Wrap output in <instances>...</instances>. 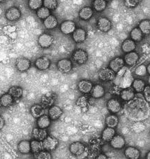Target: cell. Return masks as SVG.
<instances>
[{
	"label": "cell",
	"mask_w": 150,
	"mask_h": 159,
	"mask_svg": "<svg viewBox=\"0 0 150 159\" xmlns=\"http://www.w3.org/2000/svg\"><path fill=\"white\" fill-rule=\"evenodd\" d=\"M4 124H5V122H4L3 117L0 116V129H2V128H4Z\"/></svg>",
	"instance_id": "49"
},
{
	"label": "cell",
	"mask_w": 150,
	"mask_h": 159,
	"mask_svg": "<svg viewBox=\"0 0 150 159\" xmlns=\"http://www.w3.org/2000/svg\"><path fill=\"white\" fill-rule=\"evenodd\" d=\"M139 28L140 29L142 33L144 35H149L150 34V20H143L139 24Z\"/></svg>",
	"instance_id": "36"
},
{
	"label": "cell",
	"mask_w": 150,
	"mask_h": 159,
	"mask_svg": "<svg viewBox=\"0 0 150 159\" xmlns=\"http://www.w3.org/2000/svg\"><path fill=\"white\" fill-rule=\"evenodd\" d=\"M35 157L38 159H50L51 158V155L49 152L41 151L38 153H36Z\"/></svg>",
	"instance_id": "44"
},
{
	"label": "cell",
	"mask_w": 150,
	"mask_h": 159,
	"mask_svg": "<svg viewBox=\"0 0 150 159\" xmlns=\"http://www.w3.org/2000/svg\"><path fill=\"white\" fill-rule=\"evenodd\" d=\"M93 14V11L91 7H86L82 8L79 13V16L81 19L84 20H88L92 17Z\"/></svg>",
	"instance_id": "18"
},
{
	"label": "cell",
	"mask_w": 150,
	"mask_h": 159,
	"mask_svg": "<svg viewBox=\"0 0 150 159\" xmlns=\"http://www.w3.org/2000/svg\"><path fill=\"white\" fill-rule=\"evenodd\" d=\"M51 124V120H50V117L46 115L41 116L39 117L37 120V125L39 128L46 129L48 128Z\"/></svg>",
	"instance_id": "31"
},
{
	"label": "cell",
	"mask_w": 150,
	"mask_h": 159,
	"mask_svg": "<svg viewBox=\"0 0 150 159\" xmlns=\"http://www.w3.org/2000/svg\"><path fill=\"white\" fill-rule=\"evenodd\" d=\"M132 84L133 89H135L137 92H138V93L143 92L144 87H145V83H144V82L138 79L133 80Z\"/></svg>",
	"instance_id": "38"
},
{
	"label": "cell",
	"mask_w": 150,
	"mask_h": 159,
	"mask_svg": "<svg viewBox=\"0 0 150 159\" xmlns=\"http://www.w3.org/2000/svg\"><path fill=\"white\" fill-rule=\"evenodd\" d=\"M49 114L50 118L52 119V120H57L62 116V111L61 108L57 107V106H54V107L50 108Z\"/></svg>",
	"instance_id": "23"
},
{
	"label": "cell",
	"mask_w": 150,
	"mask_h": 159,
	"mask_svg": "<svg viewBox=\"0 0 150 159\" xmlns=\"http://www.w3.org/2000/svg\"><path fill=\"white\" fill-rule=\"evenodd\" d=\"M147 67L144 65L139 66L135 70V73L138 76H144L147 74Z\"/></svg>",
	"instance_id": "43"
},
{
	"label": "cell",
	"mask_w": 150,
	"mask_h": 159,
	"mask_svg": "<svg viewBox=\"0 0 150 159\" xmlns=\"http://www.w3.org/2000/svg\"><path fill=\"white\" fill-rule=\"evenodd\" d=\"M76 30V25L72 20H65L60 25V30L63 34L69 35Z\"/></svg>",
	"instance_id": "7"
},
{
	"label": "cell",
	"mask_w": 150,
	"mask_h": 159,
	"mask_svg": "<svg viewBox=\"0 0 150 159\" xmlns=\"http://www.w3.org/2000/svg\"><path fill=\"white\" fill-rule=\"evenodd\" d=\"M121 76V83L119 87L123 89L129 88L131 86V84H133V78L132 75H131V72L128 70H126V72L123 74V75Z\"/></svg>",
	"instance_id": "3"
},
{
	"label": "cell",
	"mask_w": 150,
	"mask_h": 159,
	"mask_svg": "<svg viewBox=\"0 0 150 159\" xmlns=\"http://www.w3.org/2000/svg\"><path fill=\"white\" fill-rule=\"evenodd\" d=\"M3 1H4V0H0V3H2V2Z\"/></svg>",
	"instance_id": "53"
},
{
	"label": "cell",
	"mask_w": 150,
	"mask_h": 159,
	"mask_svg": "<svg viewBox=\"0 0 150 159\" xmlns=\"http://www.w3.org/2000/svg\"><path fill=\"white\" fill-rule=\"evenodd\" d=\"M147 159H150V152H149L148 153H147Z\"/></svg>",
	"instance_id": "52"
},
{
	"label": "cell",
	"mask_w": 150,
	"mask_h": 159,
	"mask_svg": "<svg viewBox=\"0 0 150 159\" xmlns=\"http://www.w3.org/2000/svg\"><path fill=\"white\" fill-rule=\"evenodd\" d=\"M43 5V0H29L28 6L32 10H38Z\"/></svg>",
	"instance_id": "41"
},
{
	"label": "cell",
	"mask_w": 150,
	"mask_h": 159,
	"mask_svg": "<svg viewBox=\"0 0 150 159\" xmlns=\"http://www.w3.org/2000/svg\"><path fill=\"white\" fill-rule=\"evenodd\" d=\"M88 98L86 97H82L79 98L77 101V105L81 108L86 107L88 105Z\"/></svg>",
	"instance_id": "45"
},
{
	"label": "cell",
	"mask_w": 150,
	"mask_h": 159,
	"mask_svg": "<svg viewBox=\"0 0 150 159\" xmlns=\"http://www.w3.org/2000/svg\"><path fill=\"white\" fill-rule=\"evenodd\" d=\"M57 68L60 73H67L72 69V63L69 59H61L58 62Z\"/></svg>",
	"instance_id": "5"
},
{
	"label": "cell",
	"mask_w": 150,
	"mask_h": 159,
	"mask_svg": "<svg viewBox=\"0 0 150 159\" xmlns=\"http://www.w3.org/2000/svg\"><path fill=\"white\" fill-rule=\"evenodd\" d=\"M125 156L126 158L130 159H138L140 158V153L138 149L134 147H128L125 151Z\"/></svg>",
	"instance_id": "27"
},
{
	"label": "cell",
	"mask_w": 150,
	"mask_h": 159,
	"mask_svg": "<svg viewBox=\"0 0 150 159\" xmlns=\"http://www.w3.org/2000/svg\"><path fill=\"white\" fill-rule=\"evenodd\" d=\"M14 102L13 97L10 94L2 95L0 98V105L3 107H9Z\"/></svg>",
	"instance_id": "29"
},
{
	"label": "cell",
	"mask_w": 150,
	"mask_h": 159,
	"mask_svg": "<svg viewBox=\"0 0 150 159\" xmlns=\"http://www.w3.org/2000/svg\"><path fill=\"white\" fill-rule=\"evenodd\" d=\"M142 0H126V5L128 7H135L140 4Z\"/></svg>",
	"instance_id": "46"
},
{
	"label": "cell",
	"mask_w": 150,
	"mask_h": 159,
	"mask_svg": "<svg viewBox=\"0 0 150 159\" xmlns=\"http://www.w3.org/2000/svg\"><path fill=\"white\" fill-rule=\"evenodd\" d=\"M131 37L134 42H140L143 38V33L140 28H135L131 32Z\"/></svg>",
	"instance_id": "33"
},
{
	"label": "cell",
	"mask_w": 150,
	"mask_h": 159,
	"mask_svg": "<svg viewBox=\"0 0 150 159\" xmlns=\"http://www.w3.org/2000/svg\"><path fill=\"white\" fill-rule=\"evenodd\" d=\"M125 62L128 66L135 65L138 60V54L135 52L127 53L124 58Z\"/></svg>",
	"instance_id": "19"
},
{
	"label": "cell",
	"mask_w": 150,
	"mask_h": 159,
	"mask_svg": "<svg viewBox=\"0 0 150 159\" xmlns=\"http://www.w3.org/2000/svg\"><path fill=\"white\" fill-rule=\"evenodd\" d=\"M32 136L35 139L39 141H43L47 137V132L45 129L35 128L32 131Z\"/></svg>",
	"instance_id": "21"
},
{
	"label": "cell",
	"mask_w": 150,
	"mask_h": 159,
	"mask_svg": "<svg viewBox=\"0 0 150 159\" xmlns=\"http://www.w3.org/2000/svg\"><path fill=\"white\" fill-rule=\"evenodd\" d=\"M44 7L49 10H54L58 6L57 0H43Z\"/></svg>",
	"instance_id": "42"
},
{
	"label": "cell",
	"mask_w": 150,
	"mask_h": 159,
	"mask_svg": "<svg viewBox=\"0 0 150 159\" xmlns=\"http://www.w3.org/2000/svg\"><path fill=\"white\" fill-rule=\"evenodd\" d=\"M5 16L7 20L10 21L17 20L21 16L20 11L16 7H11L6 11Z\"/></svg>",
	"instance_id": "9"
},
{
	"label": "cell",
	"mask_w": 150,
	"mask_h": 159,
	"mask_svg": "<svg viewBox=\"0 0 150 159\" xmlns=\"http://www.w3.org/2000/svg\"><path fill=\"white\" fill-rule=\"evenodd\" d=\"M18 151L23 154H27L31 152V145L30 142L27 140L21 141L18 145Z\"/></svg>",
	"instance_id": "26"
},
{
	"label": "cell",
	"mask_w": 150,
	"mask_h": 159,
	"mask_svg": "<svg viewBox=\"0 0 150 159\" xmlns=\"http://www.w3.org/2000/svg\"><path fill=\"white\" fill-rule=\"evenodd\" d=\"M36 15H37V16L39 18L44 20L51 15V13H50V10L49 9H47V8L44 7H41V8H39L37 10V11H36Z\"/></svg>",
	"instance_id": "39"
},
{
	"label": "cell",
	"mask_w": 150,
	"mask_h": 159,
	"mask_svg": "<svg viewBox=\"0 0 150 159\" xmlns=\"http://www.w3.org/2000/svg\"><path fill=\"white\" fill-rule=\"evenodd\" d=\"M98 76L101 80L107 82L113 80L115 77V73L110 68H103L99 71Z\"/></svg>",
	"instance_id": "8"
},
{
	"label": "cell",
	"mask_w": 150,
	"mask_h": 159,
	"mask_svg": "<svg viewBox=\"0 0 150 159\" xmlns=\"http://www.w3.org/2000/svg\"><path fill=\"white\" fill-rule=\"evenodd\" d=\"M72 59L78 64L82 65L87 62L88 54L83 49H77L74 52L72 55Z\"/></svg>",
	"instance_id": "2"
},
{
	"label": "cell",
	"mask_w": 150,
	"mask_h": 159,
	"mask_svg": "<svg viewBox=\"0 0 150 159\" xmlns=\"http://www.w3.org/2000/svg\"><path fill=\"white\" fill-rule=\"evenodd\" d=\"M44 25L45 26L46 29L51 30L56 27L58 25V20L57 18L53 15H50L44 20Z\"/></svg>",
	"instance_id": "17"
},
{
	"label": "cell",
	"mask_w": 150,
	"mask_h": 159,
	"mask_svg": "<svg viewBox=\"0 0 150 159\" xmlns=\"http://www.w3.org/2000/svg\"><path fill=\"white\" fill-rule=\"evenodd\" d=\"M30 111H31V113H32V115L33 117L39 118V117H41V116L44 115V107H41V106L38 105V104L34 105L32 107Z\"/></svg>",
	"instance_id": "30"
},
{
	"label": "cell",
	"mask_w": 150,
	"mask_h": 159,
	"mask_svg": "<svg viewBox=\"0 0 150 159\" xmlns=\"http://www.w3.org/2000/svg\"><path fill=\"white\" fill-rule=\"evenodd\" d=\"M105 123H106L107 127L114 128L119 123V118L114 115H110L105 119Z\"/></svg>",
	"instance_id": "35"
},
{
	"label": "cell",
	"mask_w": 150,
	"mask_h": 159,
	"mask_svg": "<svg viewBox=\"0 0 150 159\" xmlns=\"http://www.w3.org/2000/svg\"><path fill=\"white\" fill-rule=\"evenodd\" d=\"M94 9L98 12H101L105 9L107 7V2L105 0H94L93 2Z\"/></svg>",
	"instance_id": "37"
},
{
	"label": "cell",
	"mask_w": 150,
	"mask_h": 159,
	"mask_svg": "<svg viewBox=\"0 0 150 159\" xmlns=\"http://www.w3.org/2000/svg\"><path fill=\"white\" fill-rule=\"evenodd\" d=\"M105 1H106V2H109V1H110V0H105Z\"/></svg>",
	"instance_id": "54"
},
{
	"label": "cell",
	"mask_w": 150,
	"mask_h": 159,
	"mask_svg": "<svg viewBox=\"0 0 150 159\" xmlns=\"http://www.w3.org/2000/svg\"><path fill=\"white\" fill-rule=\"evenodd\" d=\"M147 73H148L149 74V75H150V63H149L148 66H147Z\"/></svg>",
	"instance_id": "51"
},
{
	"label": "cell",
	"mask_w": 150,
	"mask_h": 159,
	"mask_svg": "<svg viewBox=\"0 0 150 159\" xmlns=\"http://www.w3.org/2000/svg\"><path fill=\"white\" fill-rule=\"evenodd\" d=\"M53 43H54V38L49 34H42L38 39V44L42 48H49Z\"/></svg>",
	"instance_id": "4"
},
{
	"label": "cell",
	"mask_w": 150,
	"mask_h": 159,
	"mask_svg": "<svg viewBox=\"0 0 150 159\" xmlns=\"http://www.w3.org/2000/svg\"><path fill=\"white\" fill-rule=\"evenodd\" d=\"M123 111L130 120L138 122L143 120L148 117L150 109L147 101L138 98L126 103Z\"/></svg>",
	"instance_id": "1"
},
{
	"label": "cell",
	"mask_w": 150,
	"mask_h": 159,
	"mask_svg": "<svg viewBox=\"0 0 150 159\" xmlns=\"http://www.w3.org/2000/svg\"><path fill=\"white\" fill-rule=\"evenodd\" d=\"M15 66L18 70L20 72H23V71L28 70L29 68L30 67V61L26 59H20L17 61Z\"/></svg>",
	"instance_id": "24"
},
{
	"label": "cell",
	"mask_w": 150,
	"mask_h": 159,
	"mask_svg": "<svg viewBox=\"0 0 150 159\" xmlns=\"http://www.w3.org/2000/svg\"><path fill=\"white\" fill-rule=\"evenodd\" d=\"M70 152L75 156H80L84 152L85 147L81 142H74L70 147Z\"/></svg>",
	"instance_id": "13"
},
{
	"label": "cell",
	"mask_w": 150,
	"mask_h": 159,
	"mask_svg": "<svg viewBox=\"0 0 150 159\" xmlns=\"http://www.w3.org/2000/svg\"><path fill=\"white\" fill-rule=\"evenodd\" d=\"M98 158V159H105V158H107V156H105V155L101 154V155H99L98 156V158Z\"/></svg>",
	"instance_id": "50"
},
{
	"label": "cell",
	"mask_w": 150,
	"mask_h": 159,
	"mask_svg": "<svg viewBox=\"0 0 150 159\" xmlns=\"http://www.w3.org/2000/svg\"><path fill=\"white\" fill-rule=\"evenodd\" d=\"M121 97L126 102H129V101L133 99V98L135 97V93H134L133 90L129 87V88H126L124 90H123L122 93H121Z\"/></svg>",
	"instance_id": "32"
},
{
	"label": "cell",
	"mask_w": 150,
	"mask_h": 159,
	"mask_svg": "<svg viewBox=\"0 0 150 159\" xmlns=\"http://www.w3.org/2000/svg\"><path fill=\"white\" fill-rule=\"evenodd\" d=\"M109 68L114 73H118L124 66V61L122 58H115L109 63Z\"/></svg>",
	"instance_id": "11"
},
{
	"label": "cell",
	"mask_w": 150,
	"mask_h": 159,
	"mask_svg": "<svg viewBox=\"0 0 150 159\" xmlns=\"http://www.w3.org/2000/svg\"><path fill=\"white\" fill-rule=\"evenodd\" d=\"M144 97L147 102H150V86H145L143 90Z\"/></svg>",
	"instance_id": "47"
},
{
	"label": "cell",
	"mask_w": 150,
	"mask_h": 159,
	"mask_svg": "<svg viewBox=\"0 0 150 159\" xmlns=\"http://www.w3.org/2000/svg\"><path fill=\"white\" fill-rule=\"evenodd\" d=\"M91 95L92 97L96 98V99H99L104 96L105 94V89L101 84H96L91 89Z\"/></svg>",
	"instance_id": "25"
},
{
	"label": "cell",
	"mask_w": 150,
	"mask_h": 159,
	"mask_svg": "<svg viewBox=\"0 0 150 159\" xmlns=\"http://www.w3.org/2000/svg\"><path fill=\"white\" fill-rule=\"evenodd\" d=\"M31 145V151L35 154L38 153L42 151L43 149V144H42V141H39V140H33L30 142Z\"/></svg>",
	"instance_id": "34"
},
{
	"label": "cell",
	"mask_w": 150,
	"mask_h": 159,
	"mask_svg": "<svg viewBox=\"0 0 150 159\" xmlns=\"http://www.w3.org/2000/svg\"><path fill=\"white\" fill-rule=\"evenodd\" d=\"M72 38L74 41L77 43H81L85 41L86 38V31L82 28H77L74 31Z\"/></svg>",
	"instance_id": "12"
},
{
	"label": "cell",
	"mask_w": 150,
	"mask_h": 159,
	"mask_svg": "<svg viewBox=\"0 0 150 159\" xmlns=\"http://www.w3.org/2000/svg\"><path fill=\"white\" fill-rule=\"evenodd\" d=\"M110 144H111L112 147L116 149H122L125 145V139L120 135H117L112 139L110 141Z\"/></svg>",
	"instance_id": "15"
},
{
	"label": "cell",
	"mask_w": 150,
	"mask_h": 159,
	"mask_svg": "<svg viewBox=\"0 0 150 159\" xmlns=\"http://www.w3.org/2000/svg\"><path fill=\"white\" fill-rule=\"evenodd\" d=\"M115 135V130L114 128H105L104 131L102 132V138L105 142H110L112 140L113 137Z\"/></svg>",
	"instance_id": "28"
},
{
	"label": "cell",
	"mask_w": 150,
	"mask_h": 159,
	"mask_svg": "<svg viewBox=\"0 0 150 159\" xmlns=\"http://www.w3.org/2000/svg\"><path fill=\"white\" fill-rule=\"evenodd\" d=\"M122 48L123 51L126 53L133 52L136 48L135 42H134L133 39H126V40L123 42Z\"/></svg>",
	"instance_id": "20"
},
{
	"label": "cell",
	"mask_w": 150,
	"mask_h": 159,
	"mask_svg": "<svg viewBox=\"0 0 150 159\" xmlns=\"http://www.w3.org/2000/svg\"><path fill=\"white\" fill-rule=\"evenodd\" d=\"M58 140L51 136L46 137L43 141H42V144H43V149L46 151H53L56 149L58 145Z\"/></svg>",
	"instance_id": "6"
},
{
	"label": "cell",
	"mask_w": 150,
	"mask_h": 159,
	"mask_svg": "<svg viewBox=\"0 0 150 159\" xmlns=\"http://www.w3.org/2000/svg\"><path fill=\"white\" fill-rule=\"evenodd\" d=\"M134 130L136 131L137 132H140L141 131H143L144 129V125L143 124L140 123V121H138V123L135 124V125L133 126Z\"/></svg>",
	"instance_id": "48"
},
{
	"label": "cell",
	"mask_w": 150,
	"mask_h": 159,
	"mask_svg": "<svg viewBox=\"0 0 150 159\" xmlns=\"http://www.w3.org/2000/svg\"><path fill=\"white\" fill-rule=\"evenodd\" d=\"M107 108L112 113H118L121 110V104L119 101L115 99H112L107 102Z\"/></svg>",
	"instance_id": "22"
},
{
	"label": "cell",
	"mask_w": 150,
	"mask_h": 159,
	"mask_svg": "<svg viewBox=\"0 0 150 159\" xmlns=\"http://www.w3.org/2000/svg\"><path fill=\"white\" fill-rule=\"evenodd\" d=\"M97 26H98V28L101 31L103 32V33H107V32H108L111 29L112 23L107 18L102 17L98 20Z\"/></svg>",
	"instance_id": "10"
},
{
	"label": "cell",
	"mask_w": 150,
	"mask_h": 159,
	"mask_svg": "<svg viewBox=\"0 0 150 159\" xmlns=\"http://www.w3.org/2000/svg\"><path fill=\"white\" fill-rule=\"evenodd\" d=\"M79 90L83 94H88L91 92L93 88V84L91 82L87 80H81L78 84Z\"/></svg>",
	"instance_id": "16"
},
{
	"label": "cell",
	"mask_w": 150,
	"mask_h": 159,
	"mask_svg": "<svg viewBox=\"0 0 150 159\" xmlns=\"http://www.w3.org/2000/svg\"><path fill=\"white\" fill-rule=\"evenodd\" d=\"M50 64H51L50 60L45 57L39 58L35 61V66L40 70H45L48 69Z\"/></svg>",
	"instance_id": "14"
},
{
	"label": "cell",
	"mask_w": 150,
	"mask_h": 159,
	"mask_svg": "<svg viewBox=\"0 0 150 159\" xmlns=\"http://www.w3.org/2000/svg\"><path fill=\"white\" fill-rule=\"evenodd\" d=\"M9 94H10L13 97L16 98H20L23 94V90L20 88V87H13L9 89Z\"/></svg>",
	"instance_id": "40"
}]
</instances>
